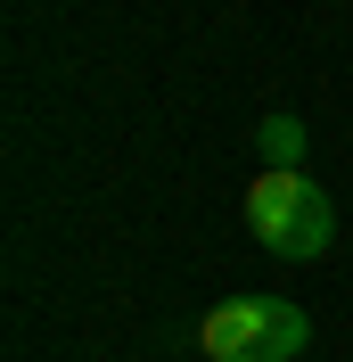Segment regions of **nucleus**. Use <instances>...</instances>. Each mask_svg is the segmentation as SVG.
Wrapping results in <instances>:
<instances>
[{
    "instance_id": "f257e3e1",
    "label": "nucleus",
    "mask_w": 353,
    "mask_h": 362,
    "mask_svg": "<svg viewBox=\"0 0 353 362\" xmlns=\"http://www.w3.org/2000/svg\"><path fill=\"white\" fill-rule=\"evenodd\" d=\"M246 230L263 239L280 264H312V255L337 239V206L312 173H255L246 181Z\"/></svg>"
},
{
    "instance_id": "f03ea898",
    "label": "nucleus",
    "mask_w": 353,
    "mask_h": 362,
    "mask_svg": "<svg viewBox=\"0 0 353 362\" xmlns=\"http://www.w3.org/2000/svg\"><path fill=\"white\" fill-rule=\"evenodd\" d=\"M198 346L214 362H296L312 346V313L296 296H222L198 321Z\"/></svg>"
},
{
    "instance_id": "7ed1b4c3",
    "label": "nucleus",
    "mask_w": 353,
    "mask_h": 362,
    "mask_svg": "<svg viewBox=\"0 0 353 362\" xmlns=\"http://www.w3.org/2000/svg\"><path fill=\"white\" fill-rule=\"evenodd\" d=\"M255 148L271 157V173H296V157H304V124H296V115H263Z\"/></svg>"
}]
</instances>
